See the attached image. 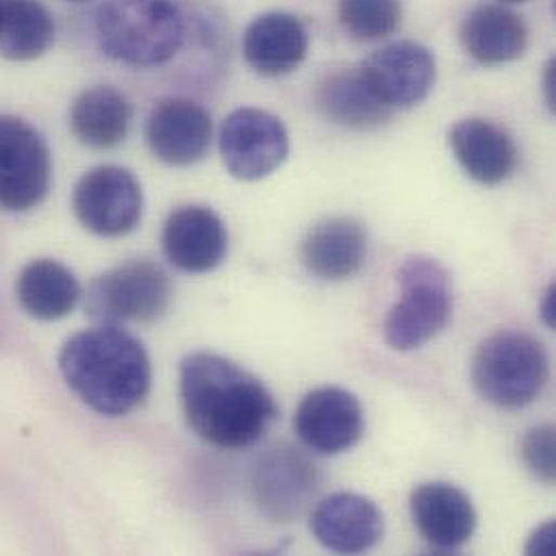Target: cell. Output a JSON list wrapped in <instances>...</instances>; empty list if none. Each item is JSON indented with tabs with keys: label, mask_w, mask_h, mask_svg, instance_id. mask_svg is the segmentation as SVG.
Here are the masks:
<instances>
[{
	"label": "cell",
	"mask_w": 556,
	"mask_h": 556,
	"mask_svg": "<svg viewBox=\"0 0 556 556\" xmlns=\"http://www.w3.org/2000/svg\"><path fill=\"white\" fill-rule=\"evenodd\" d=\"M52 180L46 139L24 119L0 115V211L26 213L39 206Z\"/></svg>",
	"instance_id": "7"
},
{
	"label": "cell",
	"mask_w": 556,
	"mask_h": 556,
	"mask_svg": "<svg viewBox=\"0 0 556 556\" xmlns=\"http://www.w3.org/2000/svg\"><path fill=\"white\" fill-rule=\"evenodd\" d=\"M163 250L185 274H211L228 256V230L208 206H182L163 228Z\"/></svg>",
	"instance_id": "15"
},
{
	"label": "cell",
	"mask_w": 556,
	"mask_h": 556,
	"mask_svg": "<svg viewBox=\"0 0 556 556\" xmlns=\"http://www.w3.org/2000/svg\"><path fill=\"white\" fill-rule=\"evenodd\" d=\"M409 511L425 542L444 553L462 548L477 531V509L453 483H422L412 492Z\"/></svg>",
	"instance_id": "16"
},
{
	"label": "cell",
	"mask_w": 556,
	"mask_h": 556,
	"mask_svg": "<svg viewBox=\"0 0 556 556\" xmlns=\"http://www.w3.org/2000/svg\"><path fill=\"white\" fill-rule=\"evenodd\" d=\"M219 150L226 169L237 180L256 182L283 165L290 139L278 115L243 106L226 117L219 132Z\"/></svg>",
	"instance_id": "9"
},
{
	"label": "cell",
	"mask_w": 556,
	"mask_h": 556,
	"mask_svg": "<svg viewBox=\"0 0 556 556\" xmlns=\"http://www.w3.org/2000/svg\"><path fill=\"white\" fill-rule=\"evenodd\" d=\"M316 102L327 119L355 130L377 128L394 115L375 98L359 70L329 74L316 91Z\"/></svg>",
	"instance_id": "23"
},
{
	"label": "cell",
	"mask_w": 556,
	"mask_h": 556,
	"mask_svg": "<svg viewBox=\"0 0 556 556\" xmlns=\"http://www.w3.org/2000/svg\"><path fill=\"white\" fill-rule=\"evenodd\" d=\"M359 74L375 98L392 113L420 104L435 85V56L418 41H396L370 54Z\"/></svg>",
	"instance_id": "10"
},
{
	"label": "cell",
	"mask_w": 556,
	"mask_h": 556,
	"mask_svg": "<svg viewBox=\"0 0 556 556\" xmlns=\"http://www.w3.org/2000/svg\"><path fill=\"white\" fill-rule=\"evenodd\" d=\"M448 141L464 172L485 187L505 182L518 167L520 154L511 132L492 119H462L451 128Z\"/></svg>",
	"instance_id": "17"
},
{
	"label": "cell",
	"mask_w": 556,
	"mask_h": 556,
	"mask_svg": "<svg viewBox=\"0 0 556 556\" xmlns=\"http://www.w3.org/2000/svg\"><path fill=\"white\" fill-rule=\"evenodd\" d=\"M172 296V279L159 265L135 261L93 279L85 309L93 320L109 325L152 323L169 309Z\"/></svg>",
	"instance_id": "6"
},
{
	"label": "cell",
	"mask_w": 556,
	"mask_h": 556,
	"mask_svg": "<svg viewBox=\"0 0 556 556\" xmlns=\"http://www.w3.org/2000/svg\"><path fill=\"white\" fill-rule=\"evenodd\" d=\"M72 208L91 235L117 239L130 235L141 224L143 191L130 169L102 165L76 182Z\"/></svg>",
	"instance_id": "8"
},
{
	"label": "cell",
	"mask_w": 556,
	"mask_h": 556,
	"mask_svg": "<svg viewBox=\"0 0 556 556\" xmlns=\"http://www.w3.org/2000/svg\"><path fill=\"white\" fill-rule=\"evenodd\" d=\"M542 316L548 327H555V286H551L546 292V299L542 303Z\"/></svg>",
	"instance_id": "28"
},
{
	"label": "cell",
	"mask_w": 556,
	"mask_h": 556,
	"mask_svg": "<svg viewBox=\"0 0 556 556\" xmlns=\"http://www.w3.org/2000/svg\"><path fill=\"white\" fill-rule=\"evenodd\" d=\"M401 296L383 323V338L396 351H414L433 340L453 316L448 271L429 256H412L399 271Z\"/></svg>",
	"instance_id": "5"
},
{
	"label": "cell",
	"mask_w": 556,
	"mask_h": 556,
	"mask_svg": "<svg viewBox=\"0 0 556 556\" xmlns=\"http://www.w3.org/2000/svg\"><path fill=\"white\" fill-rule=\"evenodd\" d=\"M54 43V20L39 0H0V56L35 61Z\"/></svg>",
	"instance_id": "24"
},
{
	"label": "cell",
	"mask_w": 556,
	"mask_h": 556,
	"mask_svg": "<svg viewBox=\"0 0 556 556\" xmlns=\"http://www.w3.org/2000/svg\"><path fill=\"white\" fill-rule=\"evenodd\" d=\"M320 477L316 466L296 448L276 446L267 451L254 472V492L263 511L279 520L290 522L316 496Z\"/></svg>",
	"instance_id": "13"
},
{
	"label": "cell",
	"mask_w": 556,
	"mask_h": 556,
	"mask_svg": "<svg viewBox=\"0 0 556 556\" xmlns=\"http://www.w3.org/2000/svg\"><path fill=\"white\" fill-rule=\"evenodd\" d=\"M546 100H548V106L555 109V61L548 63L546 67Z\"/></svg>",
	"instance_id": "29"
},
{
	"label": "cell",
	"mask_w": 556,
	"mask_h": 556,
	"mask_svg": "<svg viewBox=\"0 0 556 556\" xmlns=\"http://www.w3.org/2000/svg\"><path fill=\"white\" fill-rule=\"evenodd\" d=\"M59 368L70 390L100 416H126L150 392L146 346L119 325L100 323L65 340Z\"/></svg>",
	"instance_id": "2"
},
{
	"label": "cell",
	"mask_w": 556,
	"mask_h": 556,
	"mask_svg": "<svg viewBox=\"0 0 556 556\" xmlns=\"http://www.w3.org/2000/svg\"><path fill=\"white\" fill-rule=\"evenodd\" d=\"M466 52L483 65H503L525 54L529 28L516 11L503 4L472 9L459 30Z\"/></svg>",
	"instance_id": "20"
},
{
	"label": "cell",
	"mask_w": 556,
	"mask_h": 556,
	"mask_svg": "<svg viewBox=\"0 0 556 556\" xmlns=\"http://www.w3.org/2000/svg\"><path fill=\"white\" fill-rule=\"evenodd\" d=\"M132 122V106L128 98L111 87L98 85L83 91L70 111V128L74 137L91 150L117 148Z\"/></svg>",
	"instance_id": "21"
},
{
	"label": "cell",
	"mask_w": 556,
	"mask_h": 556,
	"mask_svg": "<svg viewBox=\"0 0 556 556\" xmlns=\"http://www.w3.org/2000/svg\"><path fill=\"white\" fill-rule=\"evenodd\" d=\"M72 2H83V0H72Z\"/></svg>",
	"instance_id": "31"
},
{
	"label": "cell",
	"mask_w": 556,
	"mask_h": 556,
	"mask_svg": "<svg viewBox=\"0 0 556 556\" xmlns=\"http://www.w3.org/2000/svg\"><path fill=\"white\" fill-rule=\"evenodd\" d=\"M507 2H527V0H507Z\"/></svg>",
	"instance_id": "30"
},
{
	"label": "cell",
	"mask_w": 556,
	"mask_h": 556,
	"mask_svg": "<svg viewBox=\"0 0 556 556\" xmlns=\"http://www.w3.org/2000/svg\"><path fill=\"white\" fill-rule=\"evenodd\" d=\"M146 141L154 159L165 165H195L211 150L213 117L195 100L165 98L150 111Z\"/></svg>",
	"instance_id": "12"
},
{
	"label": "cell",
	"mask_w": 556,
	"mask_h": 556,
	"mask_svg": "<svg viewBox=\"0 0 556 556\" xmlns=\"http://www.w3.org/2000/svg\"><path fill=\"white\" fill-rule=\"evenodd\" d=\"M551 377L544 344L525 331H498L481 342L472 362L479 396L501 409L531 405Z\"/></svg>",
	"instance_id": "4"
},
{
	"label": "cell",
	"mask_w": 556,
	"mask_h": 556,
	"mask_svg": "<svg viewBox=\"0 0 556 556\" xmlns=\"http://www.w3.org/2000/svg\"><path fill=\"white\" fill-rule=\"evenodd\" d=\"M309 37L303 22L286 11L258 15L243 35V56L263 76H286L307 54Z\"/></svg>",
	"instance_id": "19"
},
{
	"label": "cell",
	"mask_w": 556,
	"mask_h": 556,
	"mask_svg": "<svg viewBox=\"0 0 556 556\" xmlns=\"http://www.w3.org/2000/svg\"><path fill=\"white\" fill-rule=\"evenodd\" d=\"M180 399L189 427L217 448L254 446L278 418L274 394L256 375L208 351L182 359Z\"/></svg>",
	"instance_id": "1"
},
{
	"label": "cell",
	"mask_w": 556,
	"mask_h": 556,
	"mask_svg": "<svg viewBox=\"0 0 556 556\" xmlns=\"http://www.w3.org/2000/svg\"><path fill=\"white\" fill-rule=\"evenodd\" d=\"M364 409L355 394L325 386L307 392L294 412L299 440L318 455L351 451L364 435Z\"/></svg>",
	"instance_id": "11"
},
{
	"label": "cell",
	"mask_w": 556,
	"mask_h": 556,
	"mask_svg": "<svg viewBox=\"0 0 556 556\" xmlns=\"http://www.w3.org/2000/svg\"><path fill=\"white\" fill-rule=\"evenodd\" d=\"M520 457L535 479L553 485L556 477L555 427L540 425L529 429L520 442Z\"/></svg>",
	"instance_id": "26"
},
{
	"label": "cell",
	"mask_w": 556,
	"mask_h": 556,
	"mask_svg": "<svg viewBox=\"0 0 556 556\" xmlns=\"http://www.w3.org/2000/svg\"><path fill=\"white\" fill-rule=\"evenodd\" d=\"M555 522L544 525L542 529L535 531L529 544V553H540V555H551L555 551Z\"/></svg>",
	"instance_id": "27"
},
{
	"label": "cell",
	"mask_w": 556,
	"mask_h": 556,
	"mask_svg": "<svg viewBox=\"0 0 556 556\" xmlns=\"http://www.w3.org/2000/svg\"><path fill=\"white\" fill-rule=\"evenodd\" d=\"M368 252V237L359 222L331 217L316 224L301 245V261L314 278L340 281L353 278Z\"/></svg>",
	"instance_id": "18"
},
{
	"label": "cell",
	"mask_w": 556,
	"mask_h": 556,
	"mask_svg": "<svg viewBox=\"0 0 556 556\" xmlns=\"http://www.w3.org/2000/svg\"><path fill=\"white\" fill-rule=\"evenodd\" d=\"M401 0H338L342 28L359 41H377L401 24Z\"/></svg>",
	"instance_id": "25"
},
{
	"label": "cell",
	"mask_w": 556,
	"mask_h": 556,
	"mask_svg": "<svg viewBox=\"0 0 556 556\" xmlns=\"http://www.w3.org/2000/svg\"><path fill=\"white\" fill-rule=\"evenodd\" d=\"M383 514L366 496L338 492L316 505L309 531L320 546L340 555H359L383 538Z\"/></svg>",
	"instance_id": "14"
},
{
	"label": "cell",
	"mask_w": 556,
	"mask_h": 556,
	"mask_svg": "<svg viewBox=\"0 0 556 556\" xmlns=\"http://www.w3.org/2000/svg\"><path fill=\"white\" fill-rule=\"evenodd\" d=\"M15 296L22 309L39 320L67 316L83 296L76 276L52 258L28 263L15 279Z\"/></svg>",
	"instance_id": "22"
},
{
	"label": "cell",
	"mask_w": 556,
	"mask_h": 556,
	"mask_svg": "<svg viewBox=\"0 0 556 556\" xmlns=\"http://www.w3.org/2000/svg\"><path fill=\"white\" fill-rule=\"evenodd\" d=\"M96 39L113 61L156 67L180 52L187 24L174 0H106L96 13Z\"/></svg>",
	"instance_id": "3"
}]
</instances>
